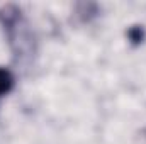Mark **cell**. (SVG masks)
I'll list each match as a JSON object with an SVG mask.
<instances>
[{
  "label": "cell",
  "instance_id": "cell-2",
  "mask_svg": "<svg viewBox=\"0 0 146 144\" xmlns=\"http://www.w3.org/2000/svg\"><path fill=\"white\" fill-rule=\"evenodd\" d=\"M143 29L141 27H131L129 29V39L133 42H143Z\"/></svg>",
  "mask_w": 146,
  "mask_h": 144
},
{
  "label": "cell",
  "instance_id": "cell-1",
  "mask_svg": "<svg viewBox=\"0 0 146 144\" xmlns=\"http://www.w3.org/2000/svg\"><path fill=\"white\" fill-rule=\"evenodd\" d=\"M15 87V76L9 68L0 66V98L9 95Z\"/></svg>",
  "mask_w": 146,
  "mask_h": 144
}]
</instances>
